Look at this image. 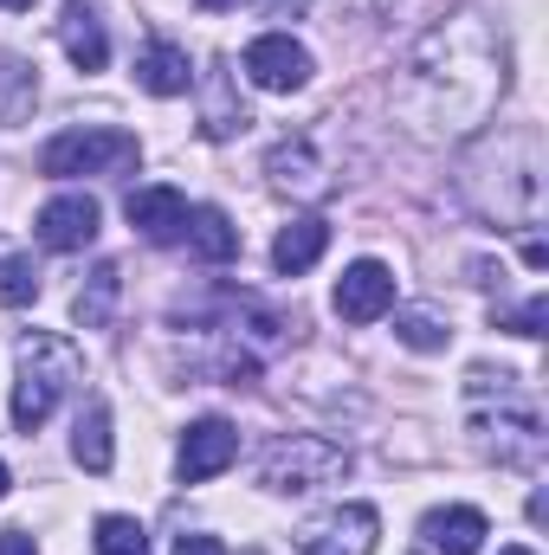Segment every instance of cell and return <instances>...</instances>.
I'll return each mask as SVG.
<instances>
[{
	"instance_id": "20",
	"label": "cell",
	"mask_w": 549,
	"mask_h": 555,
	"mask_svg": "<svg viewBox=\"0 0 549 555\" xmlns=\"http://www.w3.org/2000/svg\"><path fill=\"white\" fill-rule=\"evenodd\" d=\"M266 175H272L278 188H297V194H310V188H323V175H317V149L304 137H284L266 155Z\"/></svg>"
},
{
	"instance_id": "22",
	"label": "cell",
	"mask_w": 549,
	"mask_h": 555,
	"mask_svg": "<svg viewBox=\"0 0 549 555\" xmlns=\"http://www.w3.org/2000/svg\"><path fill=\"white\" fill-rule=\"evenodd\" d=\"M91 543H98V555H149V530H142L137 517H117L111 511V517H98V537Z\"/></svg>"
},
{
	"instance_id": "33",
	"label": "cell",
	"mask_w": 549,
	"mask_h": 555,
	"mask_svg": "<svg viewBox=\"0 0 549 555\" xmlns=\"http://www.w3.org/2000/svg\"><path fill=\"white\" fill-rule=\"evenodd\" d=\"M505 555H531V550H524V543H511V550H505Z\"/></svg>"
},
{
	"instance_id": "1",
	"label": "cell",
	"mask_w": 549,
	"mask_h": 555,
	"mask_svg": "<svg viewBox=\"0 0 549 555\" xmlns=\"http://www.w3.org/2000/svg\"><path fill=\"white\" fill-rule=\"evenodd\" d=\"M505 85H511L505 39L478 13H459V20L433 26L408 59V111L433 137L478 130L491 117V104L505 98Z\"/></svg>"
},
{
	"instance_id": "2",
	"label": "cell",
	"mask_w": 549,
	"mask_h": 555,
	"mask_svg": "<svg viewBox=\"0 0 549 555\" xmlns=\"http://www.w3.org/2000/svg\"><path fill=\"white\" fill-rule=\"evenodd\" d=\"M544 137L537 124H518V130H498L465 155V194L485 220L498 227H537L544 220Z\"/></svg>"
},
{
	"instance_id": "17",
	"label": "cell",
	"mask_w": 549,
	"mask_h": 555,
	"mask_svg": "<svg viewBox=\"0 0 549 555\" xmlns=\"http://www.w3.org/2000/svg\"><path fill=\"white\" fill-rule=\"evenodd\" d=\"M188 246H194V259L227 266V259H240V227H233L220 207H194V214H188Z\"/></svg>"
},
{
	"instance_id": "19",
	"label": "cell",
	"mask_w": 549,
	"mask_h": 555,
	"mask_svg": "<svg viewBox=\"0 0 549 555\" xmlns=\"http://www.w3.org/2000/svg\"><path fill=\"white\" fill-rule=\"evenodd\" d=\"M72 459L85 465V472H111V459H117V446H111V408L104 401H91L78 426H72Z\"/></svg>"
},
{
	"instance_id": "27",
	"label": "cell",
	"mask_w": 549,
	"mask_h": 555,
	"mask_svg": "<svg viewBox=\"0 0 549 555\" xmlns=\"http://www.w3.org/2000/svg\"><path fill=\"white\" fill-rule=\"evenodd\" d=\"M175 555H227V550H220L214 537H181V543H175Z\"/></svg>"
},
{
	"instance_id": "5",
	"label": "cell",
	"mask_w": 549,
	"mask_h": 555,
	"mask_svg": "<svg viewBox=\"0 0 549 555\" xmlns=\"http://www.w3.org/2000/svg\"><path fill=\"white\" fill-rule=\"evenodd\" d=\"M336 478H349V452L323 433H284L259 459V485L278 491V498H297V491H317V485H336Z\"/></svg>"
},
{
	"instance_id": "29",
	"label": "cell",
	"mask_w": 549,
	"mask_h": 555,
	"mask_svg": "<svg viewBox=\"0 0 549 555\" xmlns=\"http://www.w3.org/2000/svg\"><path fill=\"white\" fill-rule=\"evenodd\" d=\"M304 7H310V0H266V13H272V20H297Z\"/></svg>"
},
{
	"instance_id": "26",
	"label": "cell",
	"mask_w": 549,
	"mask_h": 555,
	"mask_svg": "<svg viewBox=\"0 0 549 555\" xmlns=\"http://www.w3.org/2000/svg\"><path fill=\"white\" fill-rule=\"evenodd\" d=\"M0 555H39V543L26 530H0Z\"/></svg>"
},
{
	"instance_id": "12",
	"label": "cell",
	"mask_w": 549,
	"mask_h": 555,
	"mask_svg": "<svg viewBox=\"0 0 549 555\" xmlns=\"http://www.w3.org/2000/svg\"><path fill=\"white\" fill-rule=\"evenodd\" d=\"M124 214H130V227H137L149 246H175V240H188V214L194 207H188L181 188H137Z\"/></svg>"
},
{
	"instance_id": "14",
	"label": "cell",
	"mask_w": 549,
	"mask_h": 555,
	"mask_svg": "<svg viewBox=\"0 0 549 555\" xmlns=\"http://www.w3.org/2000/svg\"><path fill=\"white\" fill-rule=\"evenodd\" d=\"M59 46L72 52L78 72H104V65H111V33H104L98 7H85V0H72V7L59 13Z\"/></svg>"
},
{
	"instance_id": "18",
	"label": "cell",
	"mask_w": 549,
	"mask_h": 555,
	"mask_svg": "<svg viewBox=\"0 0 549 555\" xmlns=\"http://www.w3.org/2000/svg\"><path fill=\"white\" fill-rule=\"evenodd\" d=\"M33 104H39V72H33L26 59L0 52V130L26 124V117H33Z\"/></svg>"
},
{
	"instance_id": "23",
	"label": "cell",
	"mask_w": 549,
	"mask_h": 555,
	"mask_svg": "<svg viewBox=\"0 0 549 555\" xmlns=\"http://www.w3.org/2000/svg\"><path fill=\"white\" fill-rule=\"evenodd\" d=\"M33 297H39V272H33V259H26V253H0V304L20 310V304H33Z\"/></svg>"
},
{
	"instance_id": "9",
	"label": "cell",
	"mask_w": 549,
	"mask_h": 555,
	"mask_svg": "<svg viewBox=\"0 0 549 555\" xmlns=\"http://www.w3.org/2000/svg\"><path fill=\"white\" fill-rule=\"evenodd\" d=\"M233 459H240V426H227V420H194V426L181 433L175 472H181V485H207V478H220Z\"/></svg>"
},
{
	"instance_id": "24",
	"label": "cell",
	"mask_w": 549,
	"mask_h": 555,
	"mask_svg": "<svg viewBox=\"0 0 549 555\" xmlns=\"http://www.w3.org/2000/svg\"><path fill=\"white\" fill-rule=\"evenodd\" d=\"M395 336H401L408 349H446V336H452V330H446L433 310H401V317H395Z\"/></svg>"
},
{
	"instance_id": "16",
	"label": "cell",
	"mask_w": 549,
	"mask_h": 555,
	"mask_svg": "<svg viewBox=\"0 0 549 555\" xmlns=\"http://www.w3.org/2000/svg\"><path fill=\"white\" fill-rule=\"evenodd\" d=\"M323 246H330V220H317V214L291 220V227H284V233L272 240V272H278V278L310 272V266L323 259Z\"/></svg>"
},
{
	"instance_id": "13",
	"label": "cell",
	"mask_w": 549,
	"mask_h": 555,
	"mask_svg": "<svg viewBox=\"0 0 549 555\" xmlns=\"http://www.w3.org/2000/svg\"><path fill=\"white\" fill-rule=\"evenodd\" d=\"M420 537H426L433 555H478L485 537H491V524H485V511H472V504H446V511H426V517H420Z\"/></svg>"
},
{
	"instance_id": "30",
	"label": "cell",
	"mask_w": 549,
	"mask_h": 555,
	"mask_svg": "<svg viewBox=\"0 0 549 555\" xmlns=\"http://www.w3.org/2000/svg\"><path fill=\"white\" fill-rule=\"evenodd\" d=\"M201 13H227V7H240V0H194Z\"/></svg>"
},
{
	"instance_id": "28",
	"label": "cell",
	"mask_w": 549,
	"mask_h": 555,
	"mask_svg": "<svg viewBox=\"0 0 549 555\" xmlns=\"http://www.w3.org/2000/svg\"><path fill=\"white\" fill-rule=\"evenodd\" d=\"M524 266H531V272H544V266H549V246H544V240H537V233L524 240Z\"/></svg>"
},
{
	"instance_id": "6",
	"label": "cell",
	"mask_w": 549,
	"mask_h": 555,
	"mask_svg": "<svg viewBox=\"0 0 549 555\" xmlns=\"http://www.w3.org/2000/svg\"><path fill=\"white\" fill-rule=\"evenodd\" d=\"M137 162H142V142L130 130H104V124L59 130L39 149V175H59V181H72V175H124Z\"/></svg>"
},
{
	"instance_id": "25",
	"label": "cell",
	"mask_w": 549,
	"mask_h": 555,
	"mask_svg": "<svg viewBox=\"0 0 549 555\" xmlns=\"http://www.w3.org/2000/svg\"><path fill=\"white\" fill-rule=\"evenodd\" d=\"M498 330H518V336H544V330H549V297H531V304H518L511 317H498Z\"/></svg>"
},
{
	"instance_id": "31",
	"label": "cell",
	"mask_w": 549,
	"mask_h": 555,
	"mask_svg": "<svg viewBox=\"0 0 549 555\" xmlns=\"http://www.w3.org/2000/svg\"><path fill=\"white\" fill-rule=\"evenodd\" d=\"M26 7H33V0H0V13H26Z\"/></svg>"
},
{
	"instance_id": "8",
	"label": "cell",
	"mask_w": 549,
	"mask_h": 555,
	"mask_svg": "<svg viewBox=\"0 0 549 555\" xmlns=\"http://www.w3.org/2000/svg\"><path fill=\"white\" fill-rule=\"evenodd\" d=\"M240 65H246V78H253L259 91H272V98H291V91L310 85V52H304L291 33H259Z\"/></svg>"
},
{
	"instance_id": "32",
	"label": "cell",
	"mask_w": 549,
	"mask_h": 555,
	"mask_svg": "<svg viewBox=\"0 0 549 555\" xmlns=\"http://www.w3.org/2000/svg\"><path fill=\"white\" fill-rule=\"evenodd\" d=\"M0 498H7V459H0Z\"/></svg>"
},
{
	"instance_id": "11",
	"label": "cell",
	"mask_w": 549,
	"mask_h": 555,
	"mask_svg": "<svg viewBox=\"0 0 549 555\" xmlns=\"http://www.w3.org/2000/svg\"><path fill=\"white\" fill-rule=\"evenodd\" d=\"M395 310V272L382 259H356L349 272L336 278V317L343 323H375Z\"/></svg>"
},
{
	"instance_id": "7",
	"label": "cell",
	"mask_w": 549,
	"mask_h": 555,
	"mask_svg": "<svg viewBox=\"0 0 549 555\" xmlns=\"http://www.w3.org/2000/svg\"><path fill=\"white\" fill-rule=\"evenodd\" d=\"M375 543H382L375 504H336V511H323V517H310L297 530L304 555H375Z\"/></svg>"
},
{
	"instance_id": "3",
	"label": "cell",
	"mask_w": 549,
	"mask_h": 555,
	"mask_svg": "<svg viewBox=\"0 0 549 555\" xmlns=\"http://www.w3.org/2000/svg\"><path fill=\"white\" fill-rule=\"evenodd\" d=\"M78 382H85L78 343H65V336H52V330L20 336V349H13V426H20V433H39V426L52 420V408H59Z\"/></svg>"
},
{
	"instance_id": "15",
	"label": "cell",
	"mask_w": 549,
	"mask_h": 555,
	"mask_svg": "<svg viewBox=\"0 0 549 555\" xmlns=\"http://www.w3.org/2000/svg\"><path fill=\"white\" fill-rule=\"evenodd\" d=\"M137 85L149 98H181L188 85H194V65H188V52L175 46V39H149L137 59Z\"/></svg>"
},
{
	"instance_id": "21",
	"label": "cell",
	"mask_w": 549,
	"mask_h": 555,
	"mask_svg": "<svg viewBox=\"0 0 549 555\" xmlns=\"http://www.w3.org/2000/svg\"><path fill=\"white\" fill-rule=\"evenodd\" d=\"M117 291H124V272H117V266H98V272H91V284L78 291L72 317H78L85 330H104V323H111V304H117Z\"/></svg>"
},
{
	"instance_id": "4",
	"label": "cell",
	"mask_w": 549,
	"mask_h": 555,
	"mask_svg": "<svg viewBox=\"0 0 549 555\" xmlns=\"http://www.w3.org/2000/svg\"><path fill=\"white\" fill-rule=\"evenodd\" d=\"M472 433L485 452H498L505 465H531L544 452V414L537 401L518 388V375H498V408L485 395H472Z\"/></svg>"
},
{
	"instance_id": "10",
	"label": "cell",
	"mask_w": 549,
	"mask_h": 555,
	"mask_svg": "<svg viewBox=\"0 0 549 555\" xmlns=\"http://www.w3.org/2000/svg\"><path fill=\"white\" fill-rule=\"evenodd\" d=\"M98 227H104V207L91 194H59V201L39 207V227L33 233H39L46 253H85L98 240Z\"/></svg>"
}]
</instances>
